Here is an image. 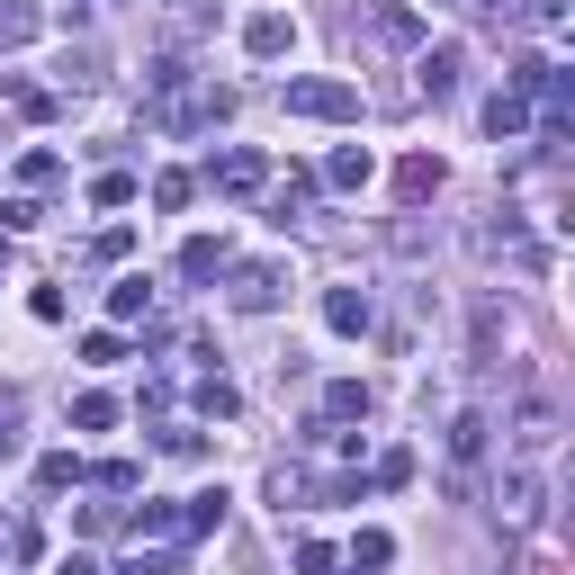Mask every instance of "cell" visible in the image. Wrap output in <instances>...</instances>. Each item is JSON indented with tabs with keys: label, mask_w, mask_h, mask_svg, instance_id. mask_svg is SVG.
I'll list each match as a JSON object with an SVG mask.
<instances>
[{
	"label": "cell",
	"mask_w": 575,
	"mask_h": 575,
	"mask_svg": "<svg viewBox=\"0 0 575 575\" xmlns=\"http://www.w3.org/2000/svg\"><path fill=\"white\" fill-rule=\"evenodd\" d=\"M297 575H333V548L324 540H297Z\"/></svg>",
	"instance_id": "cell-24"
},
{
	"label": "cell",
	"mask_w": 575,
	"mask_h": 575,
	"mask_svg": "<svg viewBox=\"0 0 575 575\" xmlns=\"http://www.w3.org/2000/svg\"><path fill=\"white\" fill-rule=\"evenodd\" d=\"M126 575H135V566H126Z\"/></svg>",
	"instance_id": "cell-26"
},
{
	"label": "cell",
	"mask_w": 575,
	"mask_h": 575,
	"mask_svg": "<svg viewBox=\"0 0 575 575\" xmlns=\"http://www.w3.org/2000/svg\"><path fill=\"white\" fill-rule=\"evenodd\" d=\"M441 180H450V163H441V154H414V163L396 171V198H405V207H422V198H441Z\"/></svg>",
	"instance_id": "cell-2"
},
{
	"label": "cell",
	"mask_w": 575,
	"mask_h": 575,
	"mask_svg": "<svg viewBox=\"0 0 575 575\" xmlns=\"http://www.w3.org/2000/svg\"><path fill=\"white\" fill-rule=\"evenodd\" d=\"M306 198H315V180H306V171H288V180H279V216H297Z\"/></svg>",
	"instance_id": "cell-20"
},
{
	"label": "cell",
	"mask_w": 575,
	"mask_h": 575,
	"mask_svg": "<svg viewBox=\"0 0 575 575\" xmlns=\"http://www.w3.org/2000/svg\"><path fill=\"white\" fill-rule=\"evenodd\" d=\"M450 459H485V414H477V405L450 422Z\"/></svg>",
	"instance_id": "cell-12"
},
{
	"label": "cell",
	"mask_w": 575,
	"mask_h": 575,
	"mask_svg": "<svg viewBox=\"0 0 575 575\" xmlns=\"http://www.w3.org/2000/svg\"><path fill=\"white\" fill-rule=\"evenodd\" d=\"M154 207H189V171H163L154 180Z\"/></svg>",
	"instance_id": "cell-23"
},
{
	"label": "cell",
	"mask_w": 575,
	"mask_h": 575,
	"mask_svg": "<svg viewBox=\"0 0 575 575\" xmlns=\"http://www.w3.org/2000/svg\"><path fill=\"white\" fill-rule=\"evenodd\" d=\"M234 306H252V315H261V306H279V270H270V261L234 270Z\"/></svg>",
	"instance_id": "cell-4"
},
{
	"label": "cell",
	"mask_w": 575,
	"mask_h": 575,
	"mask_svg": "<svg viewBox=\"0 0 575 575\" xmlns=\"http://www.w3.org/2000/svg\"><path fill=\"white\" fill-rule=\"evenodd\" d=\"M180 531H226V485H207V494H189V513H180Z\"/></svg>",
	"instance_id": "cell-10"
},
{
	"label": "cell",
	"mask_w": 575,
	"mask_h": 575,
	"mask_svg": "<svg viewBox=\"0 0 575 575\" xmlns=\"http://www.w3.org/2000/svg\"><path fill=\"white\" fill-rule=\"evenodd\" d=\"M180 270H189V279H216V270H226V243H207V234H198V243L180 252Z\"/></svg>",
	"instance_id": "cell-14"
},
{
	"label": "cell",
	"mask_w": 575,
	"mask_h": 575,
	"mask_svg": "<svg viewBox=\"0 0 575 575\" xmlns=\"http://www.w3.org/2000/svg\"><path fill=\"white\" fill-rule=\"evenodd\" d=\"M207 180L243 198V189H261V180H270V163H261V154H243V144H234V154H226V163H207Z\"/></svg>",
	"instance_id": "cell-3"
},
{
	"label": "cell",
	"mask_w": 575,
	"mask_h": 575,
	"mask_svg": "<svg viewBox=\"0 0 575 575\" xmlns=\"http://www.w3.org/2000/svg\"><path fill=\"white\" fill-rule=\"evenodd\" d=\"M324 414H369V387H351V378L324 387Z\"/></svg>",
	"instance_id": "cell-17"
},
{
	"label": "cell",
	"mask_w": 575,
	"mask_h": 575,
	"mask_svg": "<svg viewBox=\"0 0 575 575\" xmlns=\"http://www.w3.org/2000/svg\"><path fill=\"white\" fill-rule=\"evenodd\" d=\"M54 575H100V566H91V557H63V566H54Z\"/></svg>",
	"instance_id": "cell-25"
},
{
	"label": "cell",
	"mask_w": 575,
	"mask_h": 575,
	"mask_svg": "<svg viewBox=\"0 0 575 575\" xmlns=\"http://www.w3.org/2000/svg\"><path fill=\"white\" fill-rule=\"evenodd\" d=\"M324 324H333V333H369V297H359V288H333V297H324Z\"/></svg>",
	"instance_id": "cell-7"
},
{
	"label": "cell",
	"mask_w": 575,
	"mask_h": 575,
	"mask_svg": "<svg viewBox=\"0 0 575 575\" xmlns=\"http://www.w3.org/2000/svg\"><path fill=\"white\" fill-rule=\"evenodd\" d=\"M369 171H378V163H369V144H342V154L324 163V180H333V189H369Z\"/></svg>",
	"instance_id": "cell-6"
},
{
	"label": "cell",
	"mask_w": 575,
	"mask_h": 575,
	"mask_svg": "<svg viewBox=\"0 0 575 575\" xmlns=\"http://www.w3.org/2000/svg\"><path fill=\"white\" fill-rule=\"evenodd\" d=\"M36 36V10L28 0H0V45H28Z\"/></svg>",
	"instance_id": "cell-13"
},
{
	"label": "cell",
	"mask_w": 575,
	"mask_h": 575,
	"mask_svg": "<svg viewBox=\"0 0 575 575\" xmlns=\"http://www.w3.org/2000/svg\"><path fill=\"white\" fill-rule=\"evenodd\" d=\"M144 531L171 540V531H180V503H144V513H135V540H144Z\"/></svg>",
	"instance_id": "cell-16"
},
{
	"label": "cell",
	"mask_w": 575,
	"mask_h": 575,
	"mask_svg": "<svg viewBox=\"0 0 575 575\" xmlns=\"http://www.w3.org/2000/svg\"><path fill=\"white\" fill-rule=\"evenodd\" d=\"M414 82H422L431 100H450V91H459V45H431V54H422V72H414Z\"/></svg>",
	"instance_id": "cell-5"
},
{
	"label": "cell",
	"mask_w": 575,
	"mask_h": 575,
	"mask_svg": "<svg viewBox=\"0 0 575 575\" xmlns=\"http://www.w3.org/2000/svg\"><path fill=\"white\" fill-rule=\"evenodd\" d=\"M288 36H297V28H288V19H279V10H261V19H252V28H243V45H252V54H261V63H270V54H288Z\"/></svg>",
	"instance_id": "cell-9"
},
{
	"label": "cell",
	"mask_w": 575,
	"mask_h": 575,
	"mask_svg": "<svg viewBox=\"0 0 575 575\" xmlns=\"http://www.w3.org/2000/svg\"><path fill=\"white\" fill-rule=\"evenodd\" d=\"M288 117L342 126V117H359V91H351V82H324V72H306V82H288Z\"/></svg>",
	"instance_id": "cell-1"
},
{
	"label": "cell",
	"mask_w": 575,
	"mask_h": 575,
	"mask_svg": "<svg viewBox=\"0 0 575 575\" xmlns=\"http://www.w3.org/2000/svg\"><path fill=\"white\" fill-rule=\"evenodd\" d=\"M144 306H154V288H144V279H117L108 288V315H144Z\"/></svg>",
	"instance_id": "cell-15"
},
{
	"label": "cell",
	"mask_w": 575,
	"mask_h": 575,
	"mask_svg": "<svg viewBox=\"0 0 575 575\" xmlns=\"http://www.w3.org/2000/svg\"><path fill=\"white\" fill-rule=\"evenodd\" d=\"M485 126H494V135H522V126H531V100H513V91H494V100H485Z\"/></svg>",
	"instance_id": "cell-11"
},
{
	"label": "cell",
	"mask_w": 575,
	"mask_h": 575,
	"mask_svg": "<svg viewBox=\"0 0 575 575\" xmlns=\"http://www.w3.org/2000/svg\"><path fill=\"white\" fill-rule=\"evenodd\" d=\"M405 477H414V450H387V459L369 468V485H405Z\"/></svg>",
	"instance_id": "cell-19"
},
{
	"label": "cell",
	"mask_w": 575,
	"mask_h": 575,
	"mask_svg": "<svg viewBox=\"0 0 575 575\" xmlns=\"http://www.w3.org/2000/svg\"><path fill=\"white\" fill-rule=\"evenodd\" d=\"M54 171H63V163H54V154H19V180H28V189H45V180H54Z\"/></svg>",
	"instance_id": "cell-22"
},
{
	"label": "cell",
	"mask_w": 575,
	"mask_h": 575,
	"mask_svg": "<svg viewBox=\"0 0 575 575\" xmlns=\"http://www.w3.org/2000/svg\"><path fill=\"white\" fill-rule=\"evenodd\" d=\"M531 513H540V477L513 468V477H503V522H531Z\"/></svg>",
	"instance_id": "cell-8"
},
{
	"label": "cell",
	"mask_w": 575,
	"mask_h": 575,
	"mask_svg": "<svg viewBox=\"0 0 575 575\" xmlns=\"http://www.w3.org/2000/svg\"><path fill=\"white\" fill-rule=\"evenodd\" d=\"M351 557H359V566H387V557H396V540H387V531H359V548H351Z\"/></svg>",
	"instance_id": "cell-21"
},
{
	"label": "cell",
	"mask_w": 575,
	"mask_h": 575,
	"mask_svg": "<svg viewBox=\"0 0 575 575\" xmlns=\"http://www.w3.org/2000/svg\"><path fill=\"white\" fill-rule=\"evenodd\" d=\"M72 422H82V431H108V422H117V405H108V396H82V405H72Z\"/></svg>",
	"instance_id": "cell-18"
}]
</instances>
